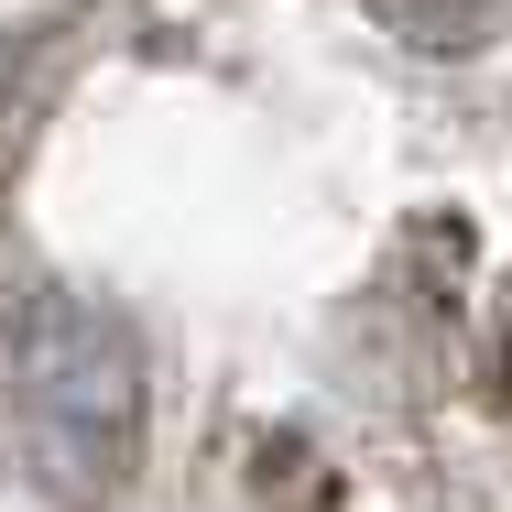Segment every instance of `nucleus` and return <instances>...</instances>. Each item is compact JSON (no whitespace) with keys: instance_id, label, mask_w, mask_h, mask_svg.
Listing matches in <instances>:
<instances>
[{"instance_id":"nucleus-1","label":"nucleus","mask_w":512,"mask_h":512,"mask_svg":"<svg viewBox=\"0 0 512 512\" xmlns=\"http://www.w3.org/2000/svg\"><path fill=\"white\" fill-rule=\"evenodd\" d=\"M142 338L88 295L0 306V512H99L142 458Z\"/></svg>"},{"instance_id":"nucleus-2","label":"nucleus","mask_w":512,"mask_h":512,"mask_svg":"<svg viewBox=\"0 0 512 512\" xmlns=\"http://www.w3.org/2000/svg\"><path fill=\"white\" fill-rule=\"evenodd\" d=\"M77 11L88 0H0V99H22L44 77V55L77 33Z\"/></svg>"}]
</instances>
